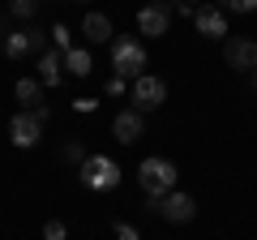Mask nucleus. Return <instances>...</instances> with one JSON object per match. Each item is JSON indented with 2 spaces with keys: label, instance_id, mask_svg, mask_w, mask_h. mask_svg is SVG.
Masks as SVG:
<instances>
[{
  "label": "nucleus",
  "instance_id": "19",
  "mask_svg": "<svg viewBox=\"0 0 257 240\" xmlns=\"http://www.w3.org/2000/svg\"><path fill=\"white\" fill-rule=\"evenodd\" d=\"M43 240H69V227H64L60 219H47L43 223Z\"/></svg>",
  "mask_w": 257,
  "mask_h": 240
},
{
  "label": "nucleus",
  "instance_id": "14",
  "mask_svg": "<svg viewBox=\"0 0 257 240\" xmlns=\"http://www.w3.org/2000/svg\"><path fill=\"white\" fill-rule=\"evenodd\" d=\"M13 90H18L22 111H30V107H39V103H43V82H39V77H22Z\"/></svg>",
  "mask_w": 257,
  "mask_h": 240
},
{
  "label": "nucleus",
  "instance_id": "24",
  "mask_svg": "<svg viewBox=\"0 0 257 240\" xmlns=\"http://www.w3.org/2000/svg\"><path fill=\"white\" fill-rule=\"evenodd\" d=\"M30 111H35V116L43 120V125H47V120H52V107H47V103H39V107H30Z\"/></svg>",
  "mask_w": 257,
  "mask_h": 240
},
{
  "label": "nucleus",
  "instance_id": "13",
  "mask_svg": "<svg viewBox=\"0 0 257 240\" xmlns=\"http://www.w3.org/2000/svg\"><path fill=\"white\" fill-rule=\"evenodd\" d=\"M82 35L90 39V43H111V22H107V13H86V18H82Z\"/></svg>",
  "mask_w": 257,
  "mask_h": 240
},
{
  "label": "nucleus",
  "instance_id": "28",
  "mask_svg": "<svg viewBox=\"0 0 257 240\" xmlns=\"http://www.w3.org/2000/svg\"><path fill=\"white\" fill-rule=\"evenodd\" d=\"M253 90H257V69H253Z\"/></svg>",
  "mask_w": 257,
  "mask_h": 240
},
{
  "label": "nucleus",
  "instance_id": "18",
  "mask_svg": "<svg viewBox=\"0 0 257 240\" xmlns=\"http://www.w3.org/2000/svg\"><path fill=\"white\" fill-rule=\"evenodd\" d=\"M47 39H56V47H60V52H69V47H73V35H69V26H64V22L47 30Z\"/></svg>",
  "mask_w": 257,
  "mask_h": 240
},
{
  "label": "nucleus",
  "instance_id": "23",
  "mask_svg": "<svg viewBox=\"0 0 257 240\" xmlns=\"http://www.w3.org/2000/svg\"><path fill=\"white\" fill-rule=\"evenodd\" d=\"M107 94H124V77H111V82H107Z\"/></svg>",
  "mask_w": 257,
  "mask_h": 240
},
{
  "label": "nucleus",
  "instance_id": "29",
  "mask_svg": "<svg viewBox=\"0 0 257 240\" xmlns=\"http://www.w3.org/2000/svg\"><path fill=\"white\" fill-rule=\"evenodd\" d=\"M189 5H193V0H189Z\"/></svg>",
  "mask_w": 257,
  "mask_h": 240
},
{
  "label": "nucleus",
  "instance_id": "16",
  "mask_svg": "<svg viewBox=\"0 0 257 240\" xmlns=\"http://www.w3.org/2000/svg\"><path fill=\"white\" fill-rule=\"evenodd\" d=\"M9 13H13V18H22V22L30 26V18L39 13V0H9Z\"/></svg>",
  "mask_w": 257,
  "mask_h": 240
},
{
  "label": "nucleus",
  "instance_id": "15",
  "mask_svg": "<svg viewBox=\"0 0 257 240\" xmlns=\"http://www.w3.org/2000/svg\"><path fill=\"white\" fill-rule=\"evenodd\" d=\"M64 69L73 77H90V69H94V56L86 52V47H69L64 52Z\"/></svg>",
  "mask_w": 257,
  "mask_h": 240
},
{
  "label": "nucleus",
  "instance_id": "27",
  "mask_svg": "<svg viewBox=\"0 0 257 240\" xmlns=\"http://www.w3.org/2000/svg\"><path fill=\"white\" fill-rule=\"evenodd\" d=\"M214 5H219V9H231V5H236V0H214Z\"/></svg>",
  "mask_w": 257,
  "mask_h": 240
},
{
  "label": "nucleus",
  "instance_id": "1",
  "mask_svg": "<svg viewBox=\"0 0 257 240\" xmlns=\"http://www.w3.org/2000/svg\"><path fill=\"white\" fill-rule=\"evenodd\" d=\"M77 176H82V185L94 189V193H111L120 185V163L107 159V155H86V163L77 167Z\"/></svg>",
  "mask_w": 257,
  "mask_h": 240
},
{
  "label": "nucleus",
  "instance_id": "6",
  "mask_svg": "<svg viewBox=\"0 0 257 240\" xmlns=\"http://www.w3.org/2000/svg\"><path fill=\"white\" fill-rule=\"evenodd\" d=\"M133 103H138L142 116H146V111H155V107H163V103H167V86H163V77H155V73H138V77H133Z\"/></svg>",
  "mask_w": 257,
  "mask_h": 240
},
{
  "label": "nucleus",
  "instance_id": "17",
  "mask_svg": "<svg viewBox=\"0 0 257 240\" xmlns=\"http://www.w3.org/2000/svg\"><path fill=\"white\" fill-rule=\"evenodd\" d=\"M60 159H64V163H73V167H82L86 163V146H82V142H64V150H60Z\"/></svg>",
  "mask_w": 257,
  "mask_h": 240
},
{
  "label": "nucleus",
  "instance_id": "10",
  "mask_svg": "<svg viewBox=\"0 0 257 240\" xmlns=\"http://www.w3.org/2000/svg\"><path fill=\"white\" fill-rule=\"evenodd\" d=\"M193 26L206 39H227V13H223L219 5H197V9H193Z\"/></svg>",
  "mask_w": 257,
  "mask_h": 240
},
{
  "label": "nucleus",
  "instance_id": "7",
  "mask_svg": "<svg viewBox=\"0 0 257 240\" xmlns=\"http://www.w3.org/2000/svg\"><path fill=\"white\" fill-rule=\"evenodd\" d=\"M9 142L22 146V150L39 146V142H43V120H39L35 111H18V116L9 120Z\"/></svg>",
  "mask_w": 257,
  "mask_h": 240
},
{
  "label": "nucleus",
  "instance_id": "22",
  "mask_svg": "<svg viewBox=\"0 0 257 240\" xmlns=\"http://www.w3.org/2000/svg\"><path fill=\"white\" fill-rule=\"evenodd\" d=\"M231 13H257V0H236V5H231Z\"/></svg>",
  "mask_w": 257,
  "mask_h": 240
},
{
  "label": "nucleus",
  "instance_id": "5",
  "mask_svg": "<svg viewBox=\"0 0 257 240\" xmlns=\"http://www.w3.org/2000/svg\"><path fill=\"white\" fill-rule=\"evenodd\" d=\"M43 43H47V30H39V26L9 30V35H5V56H9V60H22V56H43Z\"/></svg>",
  "mask_w": 257,
  "mask_h": 240
},
{
  "label": "nucleus",
  "instance_id": "26",
  "mask_svg": "<svg viewBox=\"0 0 257 240\" xmlns=\"http://www.w3.org/2000/svg\"><path fill=\"white\" fill-rule=\"evenodd\" d=\"M5 35H9V30H5V13H0V43H5Z\"/></svg>",
  "mask_w": 257,
  "mask_h": 240
},
{
  "label": "nucleus",
  "instance_id": "2",
  "mask_svg": "<svg viewBox=\"0 0 257 240\" xmlns=\"http://www.w3.org/2000/svg\"><path fill=\"white\" fill-rule=\"evenodd\" d=\"M138 185L146 189V197H163V193H172L176 189V163L172 159H142V167H138Z\"/></svg>",
  "mask_w": 257,
  "mask_h": 240
},
{
  "label": "nucleus",
  "instance_id": "12",
  "mask_svg": "<svg viewBox=\"0 0 257 240\" xmlns=\"http://www.w3.org/2000/svg\"><path fill=\"white\" fill-rule=\"evenodd\" d=\"M60 69H64V52H43V56H39V82H43V86H60Z\"/></svg>",
  "mask_w": 257,
  "mask_h": 240
},
{
  "label": "nucleus",
  "instance_id": "4",
  "mask_svg": "<svg viewBox=\"0 0 257 240\" xmlns=\"http://www.w3.org/2000/svg\"><path fill=\"white\" fill-rule=\"evenodd\" d=\"M111 69L116 77H138L146 69V47L138 39H111Z\"/></svg>",
  "mask_w": 257,
  "mask_h": 240
},
{
  "label": "nucleus",
  "instance_id": "9",
  "mask_svg": "<svg viewBox=\"0 0 257 240\" xmlns=\"http://www.w3.org/2000/svg\"><path fill=\"white\" fill-rule=\"evenodd\" d=\"M142 133H146V116H142L138 107H124L116 120H111V138H116L120 146H133V142H142Z\"/></svg>",
  "mask_w": 257,
  "mask_h": 240
},
{
  "label": "nucleus",
  "instance_id": "20",
  "mask_svg": "<svg viewBox=\"0 0 257 240\" xmlns=\"http://www.w3.org/2000/svg\"><path fill=\"white\" fill-rule=\"evenodd\" d=\"M116 240H142L133 223H116Z\"/></svg>",
  "mask_w": 257,
  "mask_h": 240
},
{
  "label": "nucleus",
  "instance_id": "3",
  "mask_svg": "<svg viewBox=\"0 0 257 240\" xmlns=\"http://www.w3.org/2000/svg\"><path fill=\"white\" fill-rule=\"evenodd\" d=\"M146 210L163 214L167 223H189L193 214H197V202H193L189 193H180V189H172V193H163V197H146Z\"/></svg>",
  "mask_w": 257,
  "mask_h": 240
},
{
  "label": "nucleus",
  "instance_id": "11",
  "mask_svg": "<svg viewBox=\"0 0 257 240\" xmlns=\"http://www.w3.org/2000/svg\"><path fill=\"white\" fill-rule=\"evenodd\" d=\"M223 60L231 69H240V73H253L257 69V43L253 39H227L223 43Z\"/></svg>",
  "mask_w": 257,
  "mask_h": 240
},
{
  "label": "nucleus",
  "instance_id": "8",
  "mask_svg": "<svg viewBox=\"0 0 257 240\" xmlns=\"http://www.w3.org/2000/svg\"><path fill=\"white\" fill-rule=\"evenodd\" d=\"M138 30H142L146 39H163L167 30H172V9H167L163 0L142 5V9H138Z\"/></svg>",
  "mask_w": 257,
  "mask_h": 240
},
{
  "label": "nucleus",
  "instance_id": "21",
  "mask_svg": "<svg viewBox=\"0 0 257 240\" xmlns=\"http://www.w3.org/2000/svg\"><path fill=\"white\" fill-rule=\"evenodd\" d=\"M167 9H172V13H180V18H189V22H193V5H189V0H172Z\"/></svg>",
  "mask_w": 257,
  "mask_h": 240
},
{
  "label": "nucleus",
  "instance_id": "25",
  "mask_svg": "<svg viewBox=\"0 0 257 240\" xmlns=\"http://www.w3.org/2000/svg\"><path fill=\"white\" fill-rule=\"evenodd\" d=\"M73 107H77V111H82V116H86V111H94V107H99V103H94V99H77Z\"/></svg>",
  "mask_w": 257,
  "mask_h": 240
}]
</instances>
